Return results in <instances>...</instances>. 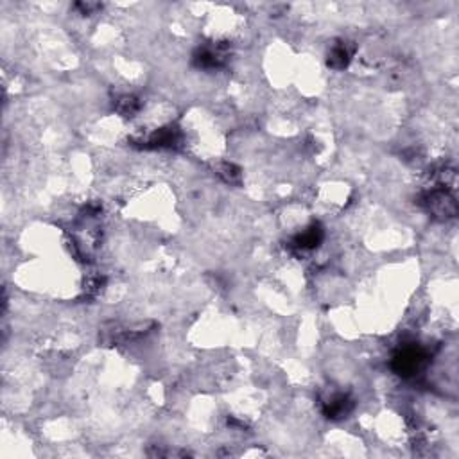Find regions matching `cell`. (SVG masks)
<instances>
[{
    "label": "cell",
    "mask_w": 459,
    "mask_h": 459,
    "mask_svg": "<svg viewBox=\"0 0 459 459\" xmlns=\"http://www.w3.org/2000/svg\"><path fill=\"white\" fill-rule=\"evenodd\" d=\"M181 133L178 128L174 126H167V128H162V130L155 131L147 138L146 147H155V149H172L180 144Z\"/></svg>",
    "instance_id": "cell-5"
},
{
    "label": "cell",
    "mask_w": 459,
    "mask_h": 459,
    "mask_svg": "<svg viewBox=\"0 0 459 459\" xmlns=\"http://www.w3.org/2000/svg\"><path fill=\"white\" fill-rule=\"evenodd\" d=\"M352 54L354 50L350 49L347 42H339L338 45H334L329 52V67L334 68V70H343L350 63Z\"/></svg>",
    "instance_id": "cell-7"
},
{
    "label": "cell",
    "mask_w": 459,
    "mask_h": 459,
    "mask_svg": "<svg viewBox=\"0 0 459 459\" xmlns=\"http://www.w3.org/2000/svg\"><path fill=\"white\" fill-rule=\"evenodd\" d=\"M354 409V400L347 393H332L325 402H323V413L326 418L332 420H341Z\"/></svg>",
    "instance_id": "cell-3"
},
{
    "label": "cell",
    "mask_w": 459,
    "mask_h": 459,
    "mask_svg": "<svg viewBox=\"0 0 459 459\" xmlns=\"http://www.w3.org/2000/svg\"><path fill=\"white\" fill-rule=\"evenodd\" d=\"M426 363L427 354L423 348L416 347V345H405L393 357V370L398 375L411 379V377L418 375V372H422Z\"/></svg>",
    "instance_id": "cell-1"
},
{
    "label": "cell",
    "mask_w": 459,
    "mask_h": 459,
    "mask_svg": "<svg viewBox=\"0 0 459 459\" xmlns=\"http://www.w3.org/2000/svg\"><path fill=\"white\" fill-rule=\"evenodd\" d=\"M422 205L429 210L432 216L442 219L454 218L456 212H458V206H456V200L451 194V190L445 187L432 188L429 193L423 194L422 197Z\"/></svg>",
    "instance_id": "cell-2"
},
{
    "label": "cell",
    "mask_w": 459,
    "mask_h": 459,
    "mask_svg": "<svg viewBox=\"0 0 459 459\" xmlns=\"http://www.w3.org/2000/svg\"><path fill=\"white\" fill-rule=\"evenodd\" d=\"M226 56V47L225 45H213V47H203L196 52L194 56V63L200 68H218L225 63Z\"/></svg>",
    "instance_id": "cell-4"
},
{
    "label": "cell",
    "mask_w": 459,
    "mask_h": 459,
    "mask_svg": "<svg viewBox=\"0 0 459 459\" xmlns=\"http://www.w3.org/2000/svg\"><path fill=\"white\" fill-rule=\"evenodd\" d=\"M323 241V228L319 225H313L307 230H303L300 235L294 237L292 246L296 248V251H310L314 248L319 246V242Z\"/></svg>",
    "instance_id": "cell-6"
},
{
    "label": "cell",
    "mask_w": 459,
    "mask_h": 459,
    "mask_svg": "<svg viewBox=\"0 0 459 459\" xmlns=\"http://www.w3.org/2000/svg\"><path fill=\"white\" fill-rule=\"evenodd\" d=\"M219 174L223 176V180L228 183H239L241 181V171L235 167L234 163H223L219 169Z\"/></svg>",
    "instance_id": "cell-9"
},
{
    "label": "cell",
    "mask_w": 459,
    "mask_h": 459,
    "mask_svg": "<svg viewBox=\"0 0 459 459\" xmlns=\"http://www.w3.org/2000/svg\"><path fill=\"white\" fill-rule=\"evenodd\" d=\"M138 110H140V103H138L137 97L124 96L117 100V112L124 117H133Z\"/></svg>",
    "instance_id": "cell-8"
}]
</instances>
